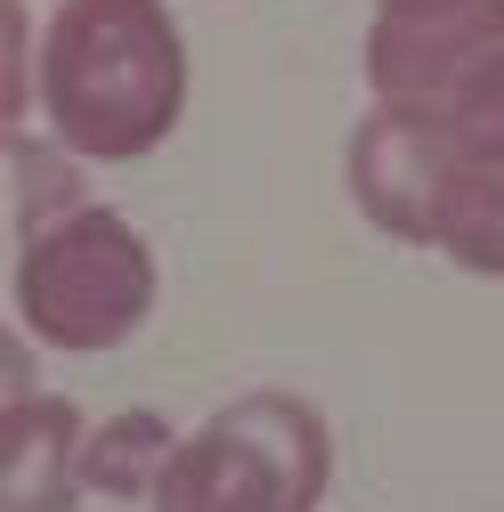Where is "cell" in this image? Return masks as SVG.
I'll use <instances>...</instances> for the list:
<instances>
[{
	"instance_id": "277c9868",
	"label": "cell",
	"mask_w": 504,
	"mask_h": 512,
	"mask_svg": "<svg viewBox=\"0 0 504 512\" xmlns=\"http://www.w3.org/2000/svg\"><path fill=\"white\" fill-rule=\"evenodd\" d=\"M504 66V0H374L366 90L423 122H448Z\"/></svg>"
},
{
	"instance_id": "5b68a950",
	"label": "cell",
	"mask_w": 504,
	"mask_h": 512,
	"mask_svg": "<svg viewBox=\"0 0 504 512\" xmlns=\"http://www.w3.org/2000/svg\"><path fill=\"white\" fill-rule=\"evenodd\" d=\"M464 155L448 147V131L423 114H399V106H374L358 131H350V204L374 236H391V244H431L439 228V187H448Z\"/></svg>"
},
{
	"instance_id": "52a82bcc",
	"label": "cell",
	"mask_w": 504,
	"mask_h": 512,
	"mask_svg": "<svg viewBox=\"0 0 504 512\" xmlns=\"http://www.w3.org/2000/svg\"><path fill=\"white\" fill-rule=\"evenodd\" d=\"M179 439L187 431H171V415H155V407H122V415L90 423V439H82V488L106 496V504H155V488H163V472L179 456Z\"/></svg>"
},
{
	"instance_id": "7a4b0ae2",
	"label": "cell",
	"mask_w": 504,
	"mask_h": 512,
	"mask_svg": "<svg viewBox=\"0 0 504 512\" xmlns=\"http://www.w3.org/2000/svg\"><path fill=\"white\" fill-rule=\"evenodd\" d=\"M155 285H163L155 244L114 204H82L17 244L9 301H17V326L41 350L98 358V350H122L155 317Z\"/></svg>"
},
{
	"instance_id": "ba28073f",
	"label": "cell",
	"mask_w": 504,
	"mask_h": 512,
	"mask_svg": "<svg viewBox=\"0 0 504 512\" xmlns=\"http://www.w3.org/2000/svg\"><path fill=\"white\" fill-rule=\"evenodd\" d=\"M431 252H448L464 277H504V163H456L448 171Z\"/></svg>"
},
{
	"instance_id": "3957f363",
	"label": "cell",
	"mask_w": 504,
	"mask_h": 512,
	"mask_svg": "<svg viewBox=\"0 0 504 512\" xmlns=\"http://www.w3.org/2000/svg\"><path fill=\"white\" fill-rule=\"evenodd\" d=\"M334 431L301 391H244L179 439L147 512H318Z\"/></svg>"
},
{
	"instance_id": "6da1fadb",
	"label": "cell",
	"mask_w": 504,
	"mask_h": 512,
	"mask_svg": "<svg viewBox=\"0 0 504 512\" xmlns=\"http://www.w3.org/2000/svg\"><path fill=\"white\" fill-rule=\"evenodd\" d=\"M41 114L82 163H139L187 114V33L163 0H57L41 17Z\"/></svg>"
},
{
	"instance_id": "9c48e42d",
	"label": "cell",
	"mask_w": 504,
	"mask_h": 512,
	"mask_svg": "<svg viewBox=\"0 0 504 512\" xmlns=\"http://www.w3.org/2000/svg\"><path fill=\"white\" fill-rule=\"evenodd\" d=\"M9 187H17V244L90 204L82 196V155L66 139H33V131H9Z\"/></svg>"
},
{
	"instance_id": "8992f818",
	"label": "cell",
	"mask_w": 504,
	"mask_h": 512,
	"mask_svg": "<svg viewBox=\"0 0 504 512\" xmlns=\"http://www.w3.org/2000/svg\"><path fill=\"white\" fill-rule=\"evenodd\" d=\"M82 439H90L82 407L57 391L0 407V512H74L90 496L82 488Z\"/></svg>"
},
{
	"instance_id": "30bf717a",
	"label": "cell",
	"mask_w": 504,
	"mask_h": 512,
	"mask_svg": "<svg viewBox=\"0 0 504 512\" xmlns=\"http://www.w3.org/2000/svg\"><path fill=\"white\" fill-rule=\"evenodd\" d=\"M439 131H448V147L464 155V163H504V66L439 122Z\"/></svg>"
}]
</instances>
